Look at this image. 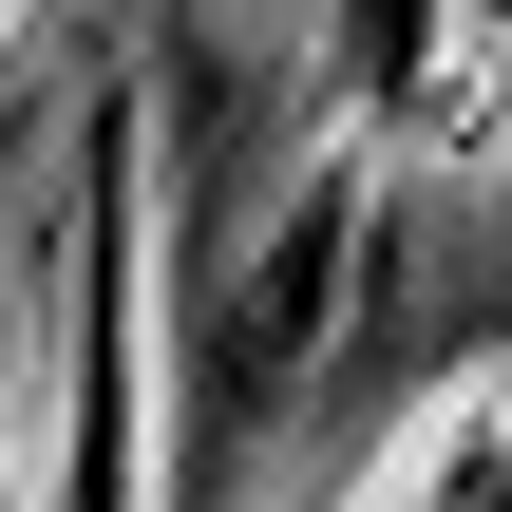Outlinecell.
I'll return each instance as SVG.
<instances>
[{"mask_svg":"<svg viewBox=\"0 0 512 512\" xmlns=\"http://www.w3.org/2000/svg\"><path fill=\"white\" fill-rule=\"evenodd\" d=\"M361 209H380V171H361V152H323V171L285 190V228L228 266V323H209V418H285V380H304V361H323V323H342Z\"/></svg>","mask_w":512,"mask_h":512,"instance_id":"obj_1","label":"cell"},{"mask_svg":"<svg viewBox=\"0 0 512 512\" xmlns=\"http://www.w3.org/2000/svg\"><path fill=\"white\" fill-rule=\"evenodd\" d=\"M361 494H512V361H475V380H456V399H437Z\"/></svg>","mask_w":512,"mask_h":512,"instance_id":"obj_3","label":"cell"},{"mask_svg":"<svg viewBox=\"0 0 512 512\" xmlns=\"http://www.w3.org/2000/svg\"><path fill=\"white\" fill-rule=\"evenodd\" d=\"M133 209H152L133 95H95V228H76V475L95 494L152 475V399H133Z\"/></svg>","mask_w":512,"mask_h":512,"instance_id":"obj_2","label":"cell"}]
</instances>
